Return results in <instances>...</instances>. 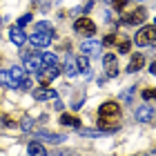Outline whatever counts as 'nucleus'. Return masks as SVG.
Wrapping results in <instances>:
<instances>
[{
	"mask_svg": "<svg viewBox=\"0 0 156 156\" xmlns=\"http://www.w3.org/2000/svg\"><path fill=\"white\" fill-rule=\"evenodd\" d=\"M42 62H45V65H58V58H56V54H51V51H42Z\"/></svg>",
	"mask_w": 156,
	"mask_h": 156,
	"instance_id": "6ab92c4d",
	"label": "nucleus"
},
{
	"mask_svg": "<svg viewBox=\"0 0 156 156\" xmlns=\"http://www.w3.org/2000/svg\"><path fill=\"white\" fill-rule=\"evenodd\" d=\"M34 2H40V0H34Z\"/></svg>",
	"mask_w": 156,
	"mask_h": 156,
	"instance_id": "2f4dec72",
	"label": "nucleus"
},
{
	"mask_svg": "<svg viewBox=\"0 0 156 156\" xmlns=\"http://www.w3.org/2000/svg\"><path fill=\"white\" fill-rule=\"evenodd\" d=\"M145 18H147V11L143 7H136V9L125 11L120 16V25H140V23H145Z\"/></svg>",
	"mask_w": 156,
	"mask_h": 156,
	"instance_id": "f03ea898",
	"label": "nucleus"
},
{
	"mask_svg": "<svg viewBox=\"0 0 156 156\" xmlns=\"http://www.w3.org/2000/svg\"><path fill=\"white\" fill-rule=\"evenodd\" d=\"M147 156H150V154H147Z\"/></svg>",
	"mask_w": 156,
	"mask_h": 156,
	"instance_id": "f704fd0d",
	"label": "nucleus"
},
{
	"mask_svg": "<svg viewBox=\"0 0 156 156\" xmlns=\"http://www.w3.org/2000/svg\"><path fill=\"white\" fill-rule=\"evenodd\" d=\"M83 103H85V101H76V103H74V109H80V107H83Z\"/></svg>",
	"mask_w": 156,
	"mask_h": 156,
	"instance_id": "c85d7f7f",
	"label": "nucleus"
},
{
	"mask_svg": "<svg viewBox=\"0 0 156 156\" xmlns=\"http://www.w3.org/2000/svg\"><path fill=\"white\" fill-rule=\"evenodd\" d=\"M76 65H78V72L87 74V72H89V56L80 54V56H78V58H76Z\"/></svg>",
	"mask_w": 156,
	"mask_h": 156,
	"instance_id": "a211bd4d",
	"label": "nucleus"
},
{
	"mask_svg": "<svg viewBox=\"0 0 156 156\" xmlns=\"http://www.w3.org/2000/svg\"><path fill=\"white\" fill-rule=\"evenodd\" d=\"M60 125H65V127H80V120H78L76 116H72V114H62L60 116Z\"/></svg>",
	"mask_w": 156,
	"mask_h": 156,
	"instance_id": "dca6fc26",
	"label": "nucleus"
},
{
	"mask_svg": "<svg viewBox=\"0 0 156 156\" xmlns=\"http://www.w3.org/2000/svg\"><path fill=\"white\" fill-rule=\"evenodd\" d=\"M9 38H11V42L16 47H23L25 42H27V34L23 31V27L16 25V27H11V29H9Z\"/></svg>",
	"mask_w": 156,
	"mask_h": 156,
	"instance_id": "6e6552de",
	"label": "nucleus"
},
{
	"mask_svg": "<svg viewBox=\"0 0 156 156\" xmlns=\"http://www.w3.org/2000/svg\"><path fill=\"white\" fill-rule=\"evenodd\" d=\"M60 72H62V69H60L58 65H45V67H42L40 72H38V74H40V83H42V85H45V87H47V85L51 83L54 78H56V76L60 74Z\"/></svg>",
	"mask_w": 156,
	"mask_h": 156,
	"instance_id": "20e7f679",
	"label": "nucleus"
},
{
	"mask_svg": "<svg viewBox=\"0 0 156 156\" xmlns=\"http://www.w3.org/2000/svg\"><path fill=\"white\" fill-rule=\"evenodd\" d=\"M132 96H134V89H127V91H125V94L120 96V98H123L125 103H132Z\"/></svg>",
	"mask_w": 156,
	"mask_h": 156,
	"instance_id": "bb28decb",
	"label": "nucleus"
},
{
	"mask_svg": "<svg viewBox=\"0 0 156 156\" xmlns=\"http://www.w3.org/2000/svg\"><path fill=\"white\" fill-rule=\"evenodd\" d=\"M80 51L85 56H101V42L98 40H85L80 45Z\"/></svg>",
	"mask_w": 156,
	"mask_h": 156,
	"instance_id": "1a4fd4ad",
	"label": "nucleus"
},
{
	"mask_svg": "<svg viewBox=\"0 0 156 156\" xmlns=\"http://www.w3.org/2000/svg\"><path fill=\"white\" fill-rule=\"evenodd\" d=\"M74 29L78 34H83V36H94V34H96V25L91 23L89 18H78L74 23Z\"/></svg>",
	"mask_w": 156,
	"mask_h": 156,
	"instance_id": "39448f33",
	"label": "nucleus"
},
{
	"mask_svg": "<svg viewBox=\"0 0 156 156\" xmlns=\"http://www.w3.org/2000/svg\"><path fill=\"white\" fill-rule=\"evenodd\" d=\"M51 156H62V154H60V152H56V154H51Z\"/></svg>",
	"mask_w": 156,
	"mask_h": 156,
	"instance_id": "7c9ffc66",
	"label": "nucleus"
},
{
	"mask_svg": "<svg viewBox=\"0 0 156 156\" xmlns=\"http://www.w3.org/2000/svg\"><path fill=\"white\" fill-rule=\"evenodd\" d=\"M42 67H45V62H42V54H29V56L25 58V72L38 74Z\"/></svg>",
	"mask_w": 156,
	"mask_h": 156,
	"instance_id": "7ed1b4c3",
	"label": "nucleus"
},
{
	"mask_svg": "<svg viewBox=\"0 0 156 156\" xmlns=\"http://www.w3.org/2000/svg\"><path fill=\"white\" fill-rule=\"evenodd\" d=\"M143 65H145V56H143V54H134L132 60H129V65H127V72L134 74V72H138Z\"/></svg>",
	"mask_w": 156,
	"mask_h": 156,
	"instance_id": "f8f14e48",
	"label": "nucleus"
},
{
	"mask_svg": "<svg viewBox=\"0 0 156 156\" xmlns=\"http://www.w3.org/2000/svg\"><path fill=\"white\" fill-rule=\"evenodd\" d=\"M31 23V13H23V16L18 18V27H27Z\"/></svg>",
	"mask_w": 156,
	"mask_h": 156,
	"instance_id": "4be33fe9",
	"label": "nucleus"
},
{
	"mask_svg": "<svg viewBox=\"0 0 156 156\" xmlns=\"http://www.w3.org/2000/svg\"><path fill=\"white\" fill-rule=\"evenodd\" d=\"M109 2H112V0H109Z\"/></svg>",
	"mask_w": 156,
	"mask_h": 156,
	"instance_id": "c9c22d12",
	"label": "nucleus"
},
{
	"mask_svg": "<svg viewBox=\"0 0 156 156\" xmlns=\"http://www.w3.org/2000/svg\"><path fill=\"white\" fill-rule=\"evenodd\" d=\"M34 98H36V101H56L58 94H56L54 89H49V87H42V89L34 91Z\"/></svg>",
	"mask_w": 156,
	"mask_h": 156,
	"instance_id": "9b49d317",
	"label": "nucleus"
},
{
	"mask_svg": "<svg viewBox=\"0 0 156 156\" xmlns=\"http://www.w3.org/2000/svg\"><path fill=\"white\" fill-rule=\"evenodd\" d=\"M0 85H2V87H20V83H18L16 78L11 76V72H9V69L0 72Z\"/></svg>",
	"mask_w": 156,
	"mask_h": 156,
	"instance_id": "4468645a",
	"label": "nucleus"
},
{
	"mask_svg": "<svg viewBox=\"0 0 156 156\" xmlns=\"http://www.w3.org/2000/svg\"><path fill=\"white\" fill-rule=\"evenodd\" d=\"M36 136H38L40 140H47V143H51V145L65 143V138H67V136H60V134H47V132H38Z\"/></svg>",
	"mask_w": 156,
	"mask_h": 156,
	"instance_id": "ddd939ff",
	"label": "nucleus"
},
{
	"mask_svg": "<svg viewBox=\"0 0 156 156\" xmlns=\"http://www.w3.org/2000/svg\"><path fill=\"white\" fill-rule=\"evenodd\" d=\"M154 27H156V20H154Z\"/></svg>",
	"mask_w": 156,
	"mask_h": 156,
	"instance_id": "473e14b6",
	"label": "nucleus"
},
{
	"mask_svg": "<svg viewBox=\"0 0 156 156\" xmlns=\"http://www.w3.org/2000/svg\"><path fill=\"white\" fill-rule=\"evenodd\" d=\"M103 62H105V76L107 78H116L118 76V60H116V56L114 54H105Z\"/></svg>",
	"mask_w": 156,
	"mask_h": 156,
	"instance_id": "0eeeda50",
	"label": "nucleus"
},
{
	"mask_svg": "<svg viewBox=\"0 0 156 156\" xmlns=\"http://www.w3.org/2000/svg\"><path fill=\"white\" fill-rule=\"evenodd\" d=\"M136 45H140V47H156V27L154 25H147V27H143V29H138Z\"/></svg>",
	"mask_w": 156,
	"mask_h": 156,
	"instance_id": "f257e3e1",
	"label": "nucleus"
},
{
	"mask_svg": "<svg viewBox=\"0 0 156 156\" xmlns=\"http://www.w3.org/2000/svg\"><path fill=\"white\" fill-rule=\"evenodd\" d=\"M103 45H105V47H112V45H116V36H114V34L105 36V38H103Z\"/></svg>",
	"mask_w": 156,
	"mask_h": 156,
	"instance_id": "b1692460",
	"label": "nucleus"
},
{
	"mask_svg": "<svg viewBox=\"0 0 156 156\" xmlns=\"http://www.w3.org/2000/svg\"><path fill=\"white\" fill-rule=\"evenodd\" d=\"M152 118H154V107H150V105H140V107H136V120H138V123H150Z\"/></svg>",
	"mask_w": 156,
	"mask_h": 156,
	"instance_id": "9d476101",
	"label": "nucleus"
},
{
	"mask_svg": "<svg viewBox=\"0 0 156 156\" xmlns=\"http://www.w3.org/2000/svg\"><path fill=\"white\" fill-rule=\"evenodd\" d=\"M0 20H2V18H0Z\"/></svg>",
	"mask_w": 156,
	"mask_h": 156,
	"instance_id": "72a5a7b5",
	"label": "nucleus"
},
{
	"mask_svg": "<svg viewBox=\"0 0 156 156\" xmlns=\"http://www.w3.org/2000/svg\"><path fill=\"white\" fill-rule=\"evenodd\" d=\"M27 154H29V156H47V150H45L40 143H29V147H27Z\"/></svg>",
	"mask_w": 156,
	"mask_h": 156,
	"instance_id": "f3484780",
	"label": "nucleus"
},
{
	"mask_svg": "<svg viewBox=\"0 0 156 156\" xmlns=\"http://www.w3.org/2000/svg\"><path fill=\"white\" fill-rule=\"evenodd\" d=\"M20 127H23L25 132H31V129H34V118H29V116H25L23 120H20Z\"/></svg>",
	"mask_w": 156,
	"mask_h": 156,
	"instance_id": "aec40b11",
	"label": "nucleus"
},
{
	"mask_svg": "<svg viewBox=\"0 0 156 156\" xmlns=\"http://www.w3.org/2000/svg\"><path fill=\"white\" fill-rule=\"evenodd\" d=\"M34 31H54V29H51V25H49V23H45V20H42V23L36 25V29H34Z\"/></svg>",
	"mask_w": 156,
	"mask_h": 156,
	"instance_id": "5701e85b",
	"label": "nucleus"
},
{
	"mask_svg": "<svg viewBox=\"0 0 156 156\" xmlns=\"http://www.w3.org/2000/svg\"><path fill=\"white\" fill-rule=\"evenodd\" d=\"M51 38H54V31H34L29 36V42L36 47H49Z\"/></svg>",
	"mask_w": 156,
	"mask_h": 156,
	"instance_id": "423d86ee",
	"label": "nucleus"
},
{
	"mask_svg": "<svg viewBox=\"0 0 156 156\" xmlns=\"http://www.w3.org/2000/svg\"><path fill=\"white\" fill-rule=\"evenodd\" d=\"M114 2V9L120 11V9H125V5H127V0H112Z\"/></svg>",
	"mask_w": 156,
	"mask_h": 156,
	"instance_id": "a878e982",
	"label": "nucleus"
},
{
	"mask_svg": "<svg viewBox=\"0 0 156 156\" xmlns=\"http://www.w3.org/2000/svg\"><path fill=\"white\" fill-rule=\"evenodd\" d=\"M62 72H65L67 76H76V74H78V65H76V58H72V56H67V60H65V67H62Z\"/></svg>",
	"mask_w": 156,
	"mask_h": 156,
	"instance_id": "2eb2a0df",
	"label": "nucleus"
},
{
	"mask_svg": "<svg viewBox=\"0 0 156 156\" xmlns=\"http://www.w3.org/2000/svg\"><path fill=\"white\" fill-rule=\"evenodd\" d=\"M118 54H129V40H127V38H120V42H118Z\"/></svg>",
	"mask_w": 156,
	"mask_h": 156,
	"instance_id": "412c9836",
	"label": "nucleus"
},
{
	"mask_svg": "<svg viewBox=\"0 0 156 156\" xmlns=\"http://www.w3.org/2000/svg\"><path fill=\"white\" fill-rule=\"evenodd\" d=\"M2 123H5L7 127H13V125H16V123H13V120H11L9 116H2Z\"/></svg>",
	"mask_w": 156,
	"mask_h": 156,
	"instance_id": "cd10ccee",
	"label": "nucleus"
},
{
	"mask_svg": "<svg viewBox=\"0 0 156 156\" xmlns=\"http://www.w3.org/2000/svg\"><path fill=\"white\" fill-rule=\"evenodd\" d=\"M150 74H156V60H154L152 65H150Z\"/></svg>",
	"mask_w": 156,
	"mask_h": 156,
	"instance_id": "c756f323",
	"label": "nucleus"
},
{
	"mask_svg": "<svg viewBox=\"0 0 156 156\" xmlns=\"http://www.w3.org/2000/svg\"><path fill=\"white\" fill-rule=\"evenodd\" d=\"M143 98H145V101H154V98H156V89H145Z\"/></svg>",
	"mask_w": 156,
	"mask_h": 156,
	"instance_id": "393cba45",
	"label": "nucleus"
}]
</instances>
